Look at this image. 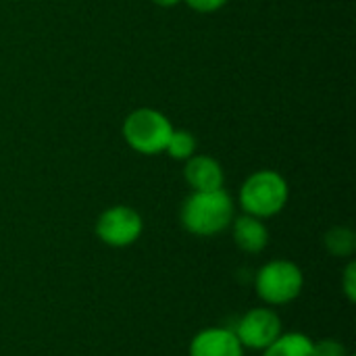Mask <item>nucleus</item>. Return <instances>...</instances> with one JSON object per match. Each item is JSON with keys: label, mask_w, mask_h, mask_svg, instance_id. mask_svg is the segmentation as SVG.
Returning <instances> with one entry per match:
<instances>
[{"label": "nucleus", "mask_w": 356, "mask_h": 356, "mask_svg": "<svg viewBox=\"0 0 356 356\" xmlns=\"http://www.w3.org/2000/svg\"><path fill=\"white\" fill-rule=\"evenodd\" d=\"M190 356H244V348L234 330L207 327L198 332L188 348Z\"/></svg>", "instance_id": "0eeeda50"}, {"label": "nucleus", "mask_w": 356, "mask_h": 356, "mask_svg": "<svg viewBox=\"0 0 356 356\" xmlns=\"http://www.w3.org/2000/svg\"><path fill=\"white\" fill-rule=\"evenodd\" d=\"M313 356H350L348 348L334 338H325L319 342H313Z\"/></svg>", "instance_id": "ddd939ff"}, {"label": "nucleus", "mask_w": 356, "mask_h": 356, "mask_svg": "<svg viewBox=\"0 0 356 356\" xmlns=\"http://www.w3.org/2000/svg\"><path fill=\"white\" fill-rule=\"evenodd\" d=\"M350 356H353V355H350Z\"/></svg>", "instance_id": "f3484780"}, {"label": "nucleus", "mask_w": 356, "mask_h": 356, "mask_svg": "<svg viewBox=\"0 0 356 356\" xmlns=\"http://www.w3.org/2000/svg\"><path fill=\"white\" fill-rule=\"evenodd\" d=\"M173 129L175 127L165 113L150 106H140L125 117L121 134L127 146L138 154L156 156L165 152Z\"/></svg>", "instance_id": "7ed1b4c3"}, {"label": "nucleus", "mask_w": 356, "mask_h": 356, "mask_svg": "<svg viewBox=\"0 0 356 356\" xmlns=\"http://www.w3.org/2000/svg\"><path fill=\"white\" fill-rule=\"evenodd\" d=\"M184 163V179L192 192H211L223 188L225 173L217 159L209 154H194Z\"/></svg>", "instance_id": "6e6552de"}, {"label": "nucleus", "mask_w": 356, "mask_h": 356, "mask_svg": "<svg viewBox=\"0 0 356 356\" xmlns=\"http://www.w3.org/2000/svg\"><path fill=\"white\" fill-rule=\"evenodd\" d=\"M232 238L246 254H261L269 246V229L263 219L242 213L232 221Z\"/></svg>", "instance_id": "1a4fd4ad"}, {"label": "nucleus", "mask_w": 356, "mask_h": 356, "mask_svg": "<svg viewBox=\"0 0 356 356\" xmlns=\"http://www.w3.org/2000/svg\"><path fill=\"white\" fill-rule=\"evenodd\" d=\"M290 200V186L286 177L273 169H259L250 173L240 188V207L246 215L269 219L280 215Z\"/></svg>", "instance_id": "f03ea898"}, {"label": "nucleus", "mask_w": 356, "mask_h": 356, "mask_svg": "<svg viewBox=\"0 0 356 356\" xmlns=\"http://www.w3.org/2000/svg\"><path fill=\"white\" fill-rule=\"evenodd\" d=\"M184 2L196 13H215L223 8L229 0H184Z\"/></svg>", "instance_id": "2eb2a0df"}, {"label": "nucleus", "mask_w": 356, "mask_h": 356, "mask_svg": "<svg viewBox=\"0 0 356 356\" xmlns=\"http://www.w3.org/2000/svg\"><path fill=\"white\" fill-rule=\"evenodd\" d=\"M142 232H144L142 215L127 204L108 207L96 219V236L102 244L111 248L134 246L140 240Z\"/></svg>", "instance_id": "39448f33"}, {"label": "nucleus", "mask_w": 356, "mask_h": 356, "mask_svg": "<svg viewBox=\"0 0 356 356\" xmlns=\"http://www.w3.org/2000/svg\"><path fill=\"white\" fill-rule=\"evenodd\" d=\"M236 217L234 198L223 190L192 192L179 211V221L184 229L198 238H213L225 232Z\"/></svg>", "instance_id": "f257e3e1"}, {"label": "nucleus", "mask_w": 356, "mask_h": 356, "mask_svg": "<svg viewBox=\"0 0 356 356\" xmlns=\"http://www.w3.org/2000/svg\"><path fill=\"white\" fill-rule=\"evenodd\" d=\"M156 6H163V8H171V6H177L179 2H184V0H152Z\"/></svg>", "instance_id": "dca6fc26"}, {"label": "nucleus", "mask_w": 356, "mask_h": 356, "mask_svg": "<svg viewBox=\"0 0 356 356\" xmlns=\"http://www.w3.org/2000/svg\"><path fill=\"white\" fill-rule=\"evenodd\" d=\"M236 338L240 340L242 348L246 350H265L271 346L284 332H282V319L280 315L269 307H257L250 309L240 317V321L234 327Z\"/></svg>", "instance_id": "423d86ee"}, {"label": "nucleus", "mask_w": 356, "mask_h": 356, "mask_svg": "<svg viewBox=\"0 0 356 356\" xmlns=\"http://www.w3.org/2000/svg\"><path fill=\"white\" fill-rule=\"evenodd\" d=\"M196 148H198V142H196L192 131H188V129H173V134H171V138L167 142L165 154H169L175 161H188L190 156L196 154Z\"/></svg>", "instance_id": "f8f14e48"}, {"label": "nucleus", "mask_w": 356, "mask_h": 356, "mask_svg": "<svg viewBox=\"0 0 356 356\" xmlns=\"http://www.w3.org/2000/svg\"><path fill=\"white\" fill-rule=\"evenodd\" d=\"M302 269L286 259L265 263L254 277V290L267 307H282L294 302L302 294Z\"/></svg>", "instance_id": "20e7f679"}, {"label": "nucleus", "mask_w": 356, "mask_h": 356, "mask_svg": "<svg viewBox=\"0 0 356 356\" xmlns=\"http://www.w3.org/2000/svg\"><path fill=\"white\" fill-rule=\"evenodd\" d=\"M263 356H313V340L300 332L282 334L263 350Z\"/></svg>", "instance_id": "9d476101"}, {"label": "nucleus", "mask_w": 356, "mask_h": 356, "mask_svg": "<svg viewBox=\"0 0 356 356\" xmlns=\"http://www.w3.org/2000/svg\"><path fill=\"white\" fill-rule=\"evenodd\" d=\"M342 292L344 296L348 298V302H355L356 300V263L350 261L344 269V275H342Z\"/></svg>", "instance_id": "4468645a"}, {"label": "nucleus", "mask_w": 356, "mask_h": 356, "mask_svg": "<svg viewBox=\"0 0 356 356\" xmlns=\"http://www.w3.org/2000/svg\"><path fill=\"white\" fill-rule=\"evenodd\" d=\"M323 246L336 259H350L356 250V234L346 225H336L325 232Z\"/></svg>", "instance_id": "9b49d317"}]
</instances>
